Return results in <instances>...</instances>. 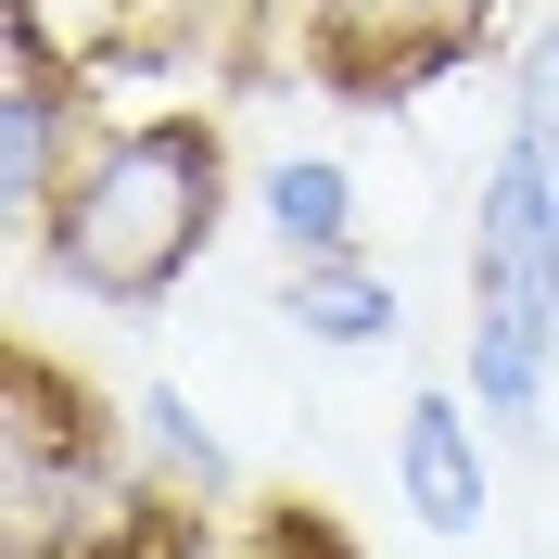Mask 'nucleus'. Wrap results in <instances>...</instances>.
<instances>
[{
    "label": "nucleus",
    "instance_id": "423d86ee",
    "mask_svg": "<svg viewBox=\"0 0 559 559\" xmlns=\"http://www.w3.org/2000/svg\"><path fill=\"white\" fill-rule=\"evenodd\" d=\"M280 331L318 356H394L407 344V293L369 242L356 254H280Z\"/></svg>",
    "mask_w": 559,
    "mask_h": 559
},
{
    "label": "nucleus",
    "instance_id": "7ed1b4c3",
    "mask_svg": "<svg viewBox=\"0 0 559 559\" xmlns=\"http://www.w3.org/2000/svg\"><path fill=\"white\" fill-rule=\"evenodd\" d=\"M0 216H13V254H26V229L51 216V191L76 178V153L115 128L103 115V64L76 51V38H51L38 13H0Z\"/></svg>",
    "mask_w": 559,
    "mask_h": 559
},
{
    "label": "nucleus",
    "instance_id": "f257e3e1",
    "mask_svg": "<svg viewBox=\"0 0 559 559\" xmlns=\"http://www.w3.org/2000/svg\"><path fill=\"white\" fill-rule=\"evenodd\" d=\"M242 216V178H229V128L204 103H140L115 115L76 178L51 191V216L26 229V267L90 318H166L191 280H204L216 229Z\"/></svg>",
    "mask_w": 559,
    "mask_h": 559
},
{
    "label": "nucleus",
    "instance_id": "6e6552de",
    "mask_svg": "<svg viewBox=\"0 0 559 559\" xmlns=\"http://www.w3.org/2000/svg\"><path fill=\"white\" fill-rule=\"evenodd\" d=\"M128 457L153 471V484L204 496V509H229V496H242V457H229V432H216V419L191 407L178 382H140V394H128Z\"/></svg>",
    "mask_w": 559,
    "mask_h": 559
},
{
    "label": "nucleus",
    "instance_id": "0eeeda50",
    "mask_svg": "<svg viewBox=\"0 0 559 559\" xmlns=\"http://www.w3.org/2000/svg\"><path fill=\"white\" fill-rule=\"evenodd\" d=\"M254 229H267V254H356L369 191L344 153H280V166H254Z\"/></svg>",
    "mask_w": 559,
    "mask_h": 559
},
{
    "label": "nucleus",
    "instance_id": "20e7f679",
    "mask_svg": "<svg viewBox=\"0 0 559 559\" xmlns=\"http://www.w3.org/2000/svg\"><path fill=\"white\" fill-rule=\"evenodd\" d=\"M394 522L432 547H471L496 522V419L471 407V382H419L394 407Z\"/></svg>",
    "mask_w": 559,
    "mask_h": 559
},
{
    "label": "nucleus",
    "instance_id": "f03ea898",
    "mask_svg": "<svg viewBox=\"0 0 559 559\" xmlns=\"http://www.w3.org/2000/svg\"><path fill=\"white\" fill-rule=\"evenodd\" d=\"M496 13H509V0H293V64H306V90H331V103L394 115V103H419L432 76L484 64Z\"/></svg>",
    "mask_w": 559,
    "mask_h": 559
},
{
    "label": "nucleus",
    "instance_id": "39448f33",
    "mask_svg": "<svg viewBox=\"0 0 559 559\" xmlns=\"http://www.w3.org/2000/svg\"><path fill=\"white\" fill-rule=\"evenodd\" d=\"M457 382H471V407H484L509 445H534V432H547V394H559V293H534V280H509V267L471 254Z\"/></svg>",
    "mask_w": 559,
    "mask_h": 559
},
{
    "label": "nucleus",
    "instance_id": "1a4fd4ad",
    "mask_svg": "<svg viewBox=\"0 0 559 559\" xmlns=\"http://www.w3.org/2000/svg\"><path fill=\"white\" fill-rule=\"evenodd\" d=\"M496 128H522L534 153H547V178H559V13L522 26V51H509V115H496Z\"/></svg>",
    "mask_w": 559,
    "mask_h": 559
}]
</instances>
